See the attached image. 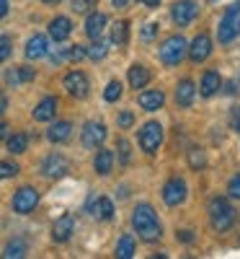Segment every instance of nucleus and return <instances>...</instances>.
Wrapping results in <instances>:
<instances>
[{"label": "nucleus", "mask_w": 240, "mask_h": 259, "mask_svg": "<svg viewBox=\"0 0 240 259\" xmlns=\"http://www.w3.org/2000/svg\"><path fill=\"white\" fill-rule=\"evenodd\" d=\"M62 85H65V91H68L73 99H85V96H88V91H91L88 75L80 73V70H70L68 75H65Z\"/></svg>", "instance_id": "423d86ee"}, {"label": "nucleus", "mask_w": 240, "mask_h": 259, "mask_svg": "<svg viewBox=\"0 0 240 259\" xmlns=\"http://www.w3.org/2000/svg\"><path fill=\"white\" fill-rule=\"evenodd\" d=\"M127 78H129V85H132V89H145V85L150 83V70L145 68V65H132Z\"/></svg>", "instance_id": "412c9836"}, {"label": "nucleus", "mask_w": 240, "mask_h": 259, "mask_svg": "<svg viewBox=\"0 0 240 259\" xmlns=\"http://www.w3.org/2000/svg\"><path fill=\"white\" fill-rule=\"evenodd\" d=\"M39 205V192L34 187H21L16 194H13V210L18 215H29L34 207Z\"/></svg>", "instance_id": "6e6552de"}, {"label": "nucleus", "mask_w": 240, "mask_h": 259, "mask_svg": "<svg viewBox=\"0 0 240 259\" xmlns=\"http://www.w3.org/2000/svg\"><path fill=\"white\" fill-rule=\"evenodd\" d=\"M68 168H70L68 158L59 156V153H52V156L44 158V163H41V174H44L47 179H59V177L68 174Z\"/></svg>", "instance_id": "9d476101"}, {"label": "nucleus", "mask_w": 240, "mask_h": 259, "mask_svg": "<svg viewBox=\"0 0 240 259\" xmlns=\"http://www.w3.org/2000/svg\"><path fill=\"white\" fill-rule=\"evenodd\" d=\"M178 239H181L184 244H191V241H194V233H191V231H181V233H178Z\"/></svg>", "instance_id": "37998d69"}, {"label": "nucleus", "mask_w": 240, "mask_h": 259, "mask_svg": "<svg viewBox=\"0 0 240 259\" xmlns=\"http://www.w3.org/2000/svg\"><path fill=\"white\" fill-rule=\"evenodd\" d=\"M237 34H240V0H237V3H232V6L225 11L220 26H217V36H220L222 45L232 41Z\"/></svg>", "instance_id": "7ed1b4c3"}, {"label": "nucleus", "mask_w": 240, "mask_h": 259, "mask_svg": "<svg viewBox=\"0 0 240 259\" xmlns=\"http://www.w3.org/2000/svg\"><path fill=\"white\" fill-rule=\"evenodd\" d=\"M44 3H57V0H44Z\"/></svg>", "instance_id": "09e8293b"}, {"label": "nucleus", "mask_w": 240, "mask_h": 259, "mask_svg": "<svg viewBox=\"0 0 240 259\" xmlns=\"http://www.w3.org/2000/svg\"><path fill=\"white\" fill-rule=\"evenodd\" d=\"M129 156H132L129 143H127V140H119V158H122V163H129Z\"/></svg>", "instance_id": "58836bf2"}, {"label": "nucleus", "mask_w": 240, "mask_h": 259, "mask_svg": "<svg viewBox=\"0 0 240 259\" xmlns=\"http://www.w3.org/2000/svg\"><path fill=\"white\" fill-rule=\"evenodd\" d=\"M132 0H114V8H127Z\"/></svg>", "instance_id": "49530a36"}, {"label": "nucleus", "mask_w": 240, "mask_h": 259, "mask_svg": "<svg viewBox=\"0 0 240 259\" xmlns=\"http://www.w3.org/2000/svg\"><path fill=\"white\" fill-rule=\"evenodd\" d=\"M230 127L235 130V133H240V106H235V109L230 112Z\"/></svg>", "instance_id": "a19ab883"}, {"label": "nucleus", "mask_w": 240, "mask_h": 259, "mask_svg": "<svg viewBox=\"0 0 240 259\" xmlns=\"http://www.w3.org/2000/svg\"><path fill=\"white\" fill-rule=\"evenodd\" d=\"M103 99H106L108 104L119 101V99H122V83H119V80H111V83H108L106 91H103Z\"/></svg>", "instance_id": "7c9ffc66"}, {"label": "nucleus", "mask_w": 240, "mask_h": 259, "mask_svg": "<svg viewBox=\"0 0 240 259\" xmlns=\"http://www.w3.org/2000/svg\"><path fill=\"white\" fill-rule=\"evenodd\" d=\"M96 3H98V0H73V11L75 13H88Z\"/></svg>", "instance_id": "f704fd0d"}, {"label": "nucleus", "mask_w": 240, "mask_h": 259, "mask_svg": "<svg viewBox=\"0 0 240 259\" xmlns=\"http://www.w3.org/2000/svg\"><path fill=\"white\" fill-rule=\"evenodd\" d=\"M220 85H222V78L220 73H214V70H207L204 78H202V96H214L217 91H220Z\"/></svg>", "instance_id": "5701e85b"}, {"label": "nucleus", "mask_w": 240, "mask_h": 259, "mask_svg": "<svg viewBox=\"0 0 240 259\" xmlns=\"http://www.w3.org/2000/svg\"><path fill=\"white\" fill-rule=\"evenodd\" d=\"M116 256L119 259H132L135 256V239L129 233H124L122 239H119V244H116Z\"/></svg>", "instance_id": "cd10ccee"}, {"label": "nucleus", "mask_w": 240, "mask_h": 259, "mask_svg": "<svg viewBox=\"0 0 240 259\" xmlns=\"http://www.w3.org/2000/svg\"><path fill=\"white\" fill-rule=\"evenodd\" d=\"M3 256H6V259H21V256H26V241H24V239L8 241L6 249H3Z\"/></svg>", "instance_id": "a878e982"}, {"label": "nucleus", "mask_w": 240, "mask_h": 259, "mask_svg": "<svg viewBox=\"0 0 240 259\" xmlns=\"http://www.w3.org/2000/svg\"><path fill=\"white\" fill-rule=\"evenodd\" d=\"M26 148H29V138H26L24 133H16V135H11V138H8V150H11L13 156L26 153Z\"/></svg>", "instance_id": "c85d7f7f"}, {"label": "nucleus", "mask_w": 240, "mask_h": 259, "mask_svg": "<svg viewBox=\"0 0 240 259\" xmlns=\"http://www.w3.org/2000/svg\"><path fill=\"white\" fill-rule=\"evenodd\" d=\"M227 194L232 200H240V174H235L232 179H230V184H227Z\"/></svg>", "instance_id": "c9c22d12"}, {"label": "nucleus", "mask_w": 240, "mask_h": 259, "mask_svg": "<svg viewBox=\"0 0 240 259\" xmlns=\"http://www.w3.org/2000/svg\"><path fill=\"white\" fill-rule=\"evenodd\" d=\"M186 182L181 179V177H173V179H168L165 182V187H163V202L168 205V207H178L184 200H186Z\"/></svg>", "instance_id": "0eeeda50"}, {"label": "nucleus", "mask_w": 240, "mask_h": 259, "mask_svg": "<svg viewBox=\"0 0 240 259\" xmlns=\"http://www.w3.org/2000/svg\"><path fill=\"white\" fill-rule=\"evenodd\" d=\"M111 166H114V153L111 150H106V148H101L98 153H96V161H93V168L98 171L101 177H106L108 171H111Z\"/></svg>", "instance_id": "393cba45"}, {"label": "nucleus", "mask_w": 240, "mask_h": 259, "mask_svg": "<svg viewBox=\"0 0 240 259\" xmlns=\"http://www.w3.org/2000/svg\"><path fill=\"white\" fill-rule=\"evenodd\" d=\"M21 171V166L16 161H0V179H13Z\"/></svg>", "instance_id": "473e14b6"}, {"label": "nucleus", "mask_w": 240, "mask_h": 259, "mask_svg": "<svg viewBox=\"0 0 240 259\" xmlns=\"http://www.w3.org/2000/svg\"><path fill=\"white\" fill-rule=\"evenodd\" d=\"M106 29V16L103 13H91L88 18H85V34H88L91 39H98Z\"/></svg>", "instance_id": "6ab92c4d"}, {"label": "nucleus", "mask_w": 240, "mask_h": 259, "mask_svg": "<svg viewBox=\"0 0 240 259\" xmlns=\"http://www.w3.org/2000/svg\"><path fill=\"white\" fill-rule=\"evenodd\" d=\"M132 124H135V114L132 112H122L119 114V127L127 130V127H132Z\"/></svg>", "instance_id": "ea45409f"}, {"label": "nucleus", "mask_w": 240, "mask_h": 259, "mask_svg": "<svg viewBox=\"0 0 240 259\" xmlns=\"http://www.w3.org/2000/svg\"><path fill=\"white\" fill-rule=\"evenodd\" d=\"M83 57H85V50L75 45V47H70V50H65L62 55H57L54 60L59 62V60H83Z\"/></svg>", "instance_id": "72a5a7b5"}, {"label": "nucleus", "mask_w": 240, "mask_h": 259, "mask_svg": "<svg viewBox=\"0 0 240 259\" xmlns=\"http://www.w3.org/2000/svg\"><path fill=\"white\" fill-rule=\"evenodd\" d=\"M189 163H191V168H204V166H207V156H204V150L191 148V150H189Z\"/></svg>", "instance_id": "2f4dec72"}, {"label": "nucleus", "mask_w": 240, "mask_h": 259, "mask_svg": "<svg viewBox=\"0 0 240 259\" xmlns=\"http://www.w3.org/2000/svg\"><path fill=\"white\" fill-rule=\"evenodd\" d=\"M106 140V127L101 122H88L83 127V145L85 148H101Z\"/></svg>", "instance_id": "ddd939ff"}, {"label": "nucleus", "mask_w": 240, "mask_h": 259, "mask_svg": "<svg viewBox=\"0 0 240 259\" xmlns=\"http://www.w3.org/2000/svg\"><path fill=\"white\" fill-rule=\"evenodd\" d=\"M237 78H240V73H237Z\"/></svg>", "instance_id": "8fccbe9b"}, {"label": "nucleus", "mask_w": 240, "mask_h": 259, "mask_svg": "<svg viewBox=\"0 0 240 259\" xmlns=\"http://www.w3.org/2000/svg\"><path fill=\"white\" fill-rule=\"evenodd\" d=\"M127 39H129V24L127 21H116L111 26V45L122 47V45H127Z\"/></svg>", "instance_id": "bb28decb"}, {"label": "nucleus", "mask_w": 240, "mask_h": 259, "mask_svg": "<svg viewBox=\"0 0 240 259\" xmlns=\"http://www.w3.org/2000/svg\"><path fill=\"white\" fill-rule=\"evenodd\" d=\"M142 6H147V8H158L160 6V0H140Z\"/></svg>", "instance_id": "c03bdc74"}, {"label": "nucleus", "mask_w": 240, "mask_h": 259, "mask_svg": "<svg viewBox=\"0 0 240 259\" xmlns=\"http://www.w3.org/2000/svg\"><path fill=\"white\" fill-rule=\"evenodd\" d=\"M29 80H34V68H11L6 73V83L13 85V89L21 83H29Z\"/></svg>", "instance_id": "4be33fe9"}, {"label": "nucleus", "mask_w": 240, "mask_h": 259, "mask_svg": "<svg viewBox=\"0 0 240 259\" xmlns=\"http://www.w3.org/2000/svg\"><path fill=\"white\" fill-rule=\"evenodd\" d=\"M108 55V41H103L101 36L93 39V45L85 50V57H91V60H103Z\"/></svg>", "instance_id": "c756f323"}, {"label": "nucleus", "mask_w": 240, "mask_h": 259, "mask_svg": "<svg viewBox=\"0 0 240 259\" xmlns=\"http://www.w3.org/2000/svg\"><path fill=\"white\" fill-rule=\"evenodd\" d=\"M57 99L54 96H47V99H41L39 104H36V109H34V119L36 122H49V119H54V114H57Z\"/></svg>", "instance_id": "a211bd4d"}, {"label": "nucleus", "mask_w": 240, "mask_h": 259, "mask_svg": "<svg viewBox=\"0 0 240 259\" xmlns=\"http://www.w3.org/2000/svg\"><path fill=\"white\" fill-rule=\"evenodd\" d=\"M196 13H199V6L191 3V0H178V3L173 6V11H170L173 21H176L178 26H189L191 21L196 18Z\"/></svg>", "instance_id": "f8f14e48"}, {"label": "nucleus", "mask_w": 240, "mask_h": 259, "mask_svg": "<svg viewBox=\"0 0 240 259\" xmlns=\"http://www.w3.org/2000/svg\"><path fill=\"white\" fill-rule=\"evenodd\" d=\"M8 13V0H0V18Z\"/></svg>", "instance_id": "a18cd8bd"}, {"label": "nucleus", "mask_w": 240, "mask_h": 259, "mask_svg": "<svg viewBox=\"0 0 240 259\" xmlns=\"http://www.w3.org/2000/svg\"><path fill=\"white\" fill-rule=\"evenodd\" d=\"M186 47H189V41L181 34L168 36L163 45H160V60H163V65H178L184 60V55H186Z\"/></svg>", "instance_id": "20e7f679"}, {"label": "nucleus", "mask_w": 240, "mask_h": 259, "mask_svg": "<svg viewBox=\"0 0 240 259\" xmlns=\"http://www.w3.org/2000/svg\"><path fill=\"white\" fill-rule=\"evenodd\" d=\"M8 57H11V39L0 36V62H6Z\"/></svg>", "instance_id": "4c0bfd02"}, {"label": "nucleus", "mask_w": 240, "mask_h": 259, "mask_svg": "<svg viewBox=\"0 0 240 259\" xmlns=\"http://www.w3.org/2000/svg\"><path fill=\"white\" fill-rule=\"evenodd\" d=\"M186 52H189V57L194 60V62H204L209 55H212V39H209V34H196L194 36V41L186 47Z\"/></svg>", "instance_id": "9b49d317"}, {"label": "nucleus", "mask_w": 240, "mask_h": 259, "mask_svg": "<svg viewBox=\"0 0 240 259\" xmlns=\"http://www.w3.org/2000/svg\"><path fill=\"white\" fill-rule=\"evenodd\" d=\"M8 112V96L3 94V91H0V117H3Z\"/></svg>", "instance_id": "79ce46f5"}, {"label": "nucleus", "mask_w": 240, "mask_h": 259, "mask_svg": "<svg viewBox=\"0 0 240 259\" xmlns=\"http://www.w3.org/2000/svg\"><path fill=\"white\" fill-rule=\"evenodd\" d=\"M85 210L91 215H96L98 221H111L114 218V202L108 197H98V194H91L88 202H85Z\"/></svg>", "instance_id": "1a4fd4ad"}, {"label": "nucleus", "mask_w": 240, "mask_h": 259, "mask_svg": "<svg viewBox=\"0 0 240 259\" xmlns=\"http://www.w3.org/2000/svg\"><path fill=\"white\" fill-rule=\"evenodd\" d=\"M194 96H196V85H194L191 80H181V83L176 85V104H181V106H191Z\"/></svg>", "instance_id": "b1692460"}, {"label": "nucleus", "mask_w": 240, "mask_h": 259, "mask_svg": "<svg viewBox=\"0 0 240 259\" xmlns=\"http://www.w3.org/2000/svg\"><path fill=\"white\" fill-rule=\"evenodd\" d=\"M70 135H73V124L70 122H54L47 130V138L52 143H65V140H70Z\"/></svg>", "instance_id": "aec40b11"}, {"label": "nucleus", "mask_w": 240, "mask_h": 259, "mask_svg": "<svg viewBox=\"0 0 240 259\" xmlns=\"http://www.w3.org/2000/svg\"><path fill=\"white\" fill-rule=\"evenodd\" d=\"M73 231H75V221H73V215H62V218H57L54 221V226H52V239L57 241V244H65L73 236Z\"/></svg>", "instance_id": "4468645a"}, {"label": "nucleus", "mask_w": 240, "mask_h": 259, "mask_svg": "<svg viewBox=\"0 0 240 259\" xmlns=\"http://www.w3.org/2000/svg\"><path fill=\"white\" fill-rule=\"evenodd\" d=\"M26 57L29 60H39V57H44L47 52H49V41H47V36H41V34H34L29 41H26Z\"/></svg>", "instance_id": "f3484780"}, {"label": "nucleus", "mask_w": 240, "mask_h": 259, "mask_svg": "<svg viewBox=\"0 0 240 259\" xmlns=\"http://www.w3.org/2000/svg\"><path fill=\"white\" fill-rule=\"evenodd\" d=\"M235 218H237V212L225 197H212L209 200V221H212L214 231H227L235 223Z\"/></svg>", "instance_id": "f03ea898"}, {"label": "nucleus", "mask_w": 240, "mask_h": 259, "mask_svg": "<svg viewBox=\"0 0 240 259\" xmlns=\"http://www.w3.org/2000/svg\"><path fill=\"white\" fill-rule=\"evenodd\" d=\"M6 135H8V124H6V122H0V140H3Z\"/></svg>", "instance_id": "de8ad7c7"}, {"label": "nucleus", "mask_w": 240, "mask_h": 259, "mask_svg": "<svg viewBox=\"0 0 240 259\" xmlns=\"http://www.w3.org/2000/svg\"><path fill=\"white\" fill-rule=\"evenodd\" d=\"M163 104H165V94L160 89H152V91H142L140 94V106L145 112H158V109H163Z\"/></svg>", "instance_id": "dca6fc26"}, {"label": "nucleus", "mask_w": 240, "mask_h": 259, "mask_svg": "<svg viewBox=\"0 0 240 259\" xmlns=\"http://www.w3.org/2000/svg\"><path fill=\"white\" fill-rule=\"evenodd\" d=\"M70 34H73V21H70L68 16L52 18V24H49V36H52L54 41H65Z\"/></svg>", "instance_id": "2eb2a0df"}, {"label": "nucleus", "mask_w": 240, "mask_h": 259, "mask_svg": "<svg viewBox=\"0 0 240 259\" xmlns=\"http://www.w3.org/2000/svg\"><path fill=\"white\" fill-rule=\"evenodd\" d=\"M160 145H163V127H160V122H147L140 130V148L145 150L147 156H152Z\"/></svg>", "instance_id": "39448f33"}, {"label": "nucleus", "mask_w": 240, "mask_h": 259, "mask_svg": "<svg viewBox=\"0 0 240 259\" xmlns=\"http://www.w3.org/2000/svg\"><path fill=\"white\" fill-rule=\"evenodd\" d=\"M158 24H145V29H142V41H152L158 36Z\"/></svg>", "instance_id": "e433bc0d"}, {"label": "nucleus", "mask_w": 240, "mask_h": 259, "mask_svg": "<svg viewBox=\"0 0 240 259\" xmlns=\"http://www.w3.org/2000/svg\"><path fill=\"white\" fill-rule=\"evenodd\" d=\"M132 228L137 231V236L142 241H158L160 236H163V228H160V221H158V215L155 210H152L147 202L137 205L132 210Z\"/></svg>", "instance_id": "f257e3e1"}]
</instances>
